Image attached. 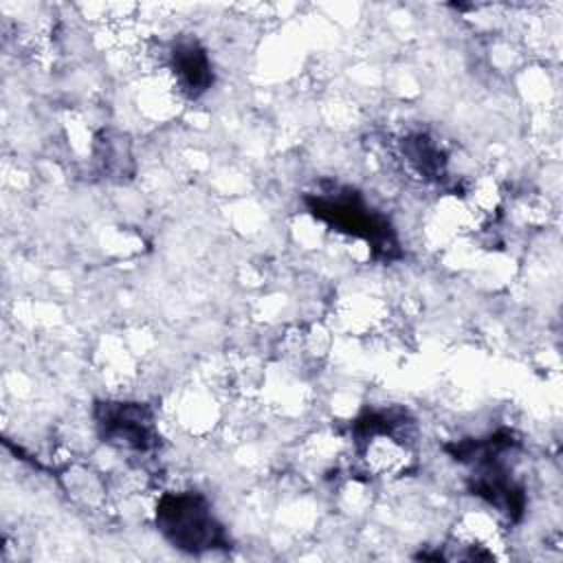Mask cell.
Segmentation results:
<instances>
[{"mask_svg":"<svg viewBox=\"0 0 563 563\" xmlns=\"http://www.w3.org/2000/svg\"><path fill=\"white\" fill-rule=\"evenodd\" d=\"M156 526L163 537L191 554L224 548L229 543L207 499L198 493H165L156 504Z\"/></svg>","mask_w":563,"mask_h":563,"instance_id":"6da1fadb","label":"cell"},{"mask_svg":"<svg viewBox=\"0 0 563 563\" xmlns=\"http://www.w3.org/2000/svg\"><path fill=\"white\" fill-rule=\"evenodd\" d=\"M308 207L314 218L328 222L341 233L363 240L376 257H396L398 240L394 229L383 216L372 211L354 189L343 187L336 194H319L314 198H308Z\"/></svg>","mask_w":563,"mask_h":563,"instance_id":"7a4b0ae2","label":"cell"},{"mask_svg":"<svg viewBox=\"0 0 563 563\" xmlns=\"http://www.w3.org/2000/svg\"><path fill=\"white\" fill-rule=\"evenodd\" d=\"M169 66L176 86L189 95L200 97L211 86V64L207 53L196 42H178L169 53Z\"/></svg>","mask_w":563,"mask_h":563,"instance_id":"277c9868","label":"cell"},{"mask_svg":"<svg viewBox=\"0 0 563 563\" xmlns=\"http://www.w3.org/2000/svg\"><path fill=\"white\" fill-rule=\"evenodd\" d=\"M97 427L106 442L134 453L152 451L158 440L154 416L143 402H101L97 407Z\"/></svg>","mask_w":563,"mask_h":563,"instance_id":"3957f363","label":"cell"},{"mask_svg":"<svg viewBox=\"0 0 563 563\" xmlns=\"http://www.w3.org/2000/svg\"><path fill=\"white\" fill-rule=\"evenodd\" d=\"M400 154H402L405 165L411 172H416L422 180L442 178L446 158H444V152L440 150V145L431 136L418 132V134L402 139Z\"/></svg>","mask_w":563,"mask_h":563,"instance_id":"5b68a950","label":"cell"}]
</instances>
